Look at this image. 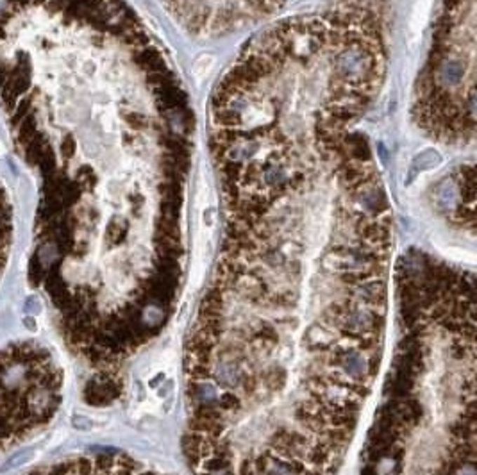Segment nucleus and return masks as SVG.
Instances as JSON below:
<instances>
[{
	"mask_svg": "<svg viewBox=\"0 0 477 475\" xmlns=\"http://www.w3.org/2000/svg\"><path fill=\"white\" fill-rule=\"evenodd\" d=\"M22 475H170L119 452H93L38 467Z\"/></svg>",
	"mask_w": 477,
	"mask_h": 475,
	"instance_id": "423d86ee",
	"label": "nucleus"
},
{
	"mask_svg": "<svg viewBox=\"0 0 477 475\" xmlns=\"http://www.w3.org/2000/svg\"><path fill=\"white\" fill-rule=\"evenodd\" d=\"M413 116L438 142H473L476 0H440L433 44L417 83Z\"/></svg>",
	"mask_w": 477,
	"mask_h": 475,
	"instance_id": "20e7f679",
	"label": "nucleus"
},
{
	"mask_svg": "<svg viewBox=\"0 0 477 475\" xmlns=\"http://www.w3.org/2000/svg\"><path fill=\"white\" fill-rule=\"evenodd\" d=\"M13 241V206L4 185L0 181V277L8 265Z\"/></svg>",
	"mask_w": 477,
	"mask_h": 475,
	"instance_id": "0eeeda50",
	"label": "nucleus"
},
{
	"mask_svg": "<svg viewBox=\"0 0 477 475\" xmlns=\"http://www.w3.org/2000/svg\"><path fill=\"white\" fill-rule=\"evenodd\" d=\"M395 343L358 475H476V279L426 252L395 267Z\"/></svg>",
	"mask_w": 477,
	"mask_h": 475,
	"instance_id": "7ed1b4c3",
	"label": "nucleus"
},
{
	"mask_svg": "<svg viewBox=\"0 0 477 475\" xmlns=\"http://www.w3.org/2000/svg\"><path fill=\"white\" fill-rule=\"evenodd\" d=\"M0 111L36 173L29 279L68 349L119 363L184 270L188 98L123 0H0Z\"/></svg>",
	"mask_w": 477,
	"mask_h": 475,
	"instance_id": "f03ea898",
	"label": "nucleus"
},
{
	"mask_svg": "<svg viewBox=\"0 0 477 475\" xmlns=\"http://www.w3.org/2000/svg\"><path fill=\"white\" fill-rule=\"evenodd\" d=\"M225 231L182 352L194 475H336L384 356L391 209L340 134L225 185Z\"/></svg>",
	"mask_w": 477,
	"mask_h": 475,
	"instance_id": "f257e3e1",
	"label": "nucleus"
},
{
	"mask_svg": "<svg viewBox=\"0 0 477 475\" xmlns=\"http://www.w3.org/2000/svg\"><path fill=\"white\" fill-rule=\"evenodd\" d=\"M63 370L32 340L0 347V452L24 443L54 420L63 401Z\"/></svg>",
	"mask_w": 477,
	"mask_h": 475,
	"instance_id": "39448f33",
	"label": "nucleus"
}]
</instances>
